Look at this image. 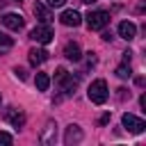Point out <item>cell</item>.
Instances as JSON below:
<instances>
[{
    "label": "cell",
    "instance_id": "3",
    "mask_svg": "<svg viewBox=\"0 0 146 146\" xmlns=\"http://www.w3.org/2000/svg\"><path fill=\"white\" fill-rule=\"evenodd\" d=\"M121 123H123V128H125L128 132H135V135H139V132H144V130H146V123H144L139 116L130 114V112H125V114H123Z\"/></svg>",
    "mask_w": 146,
    "mask_h": 146
},
{
    "label": "cell",
    "instance_id": "24",
    "mask_svg": "<svg viewBox=\"0 0 146 146\" xmlns=\"http://www.w3.org/2000/svg\"><path fill=\"white\" fill-rule=\"evenodd\" d=\"M18 2H21V0H18Z\"/></svg>",
    "mask_w": 146,
    "mask_h": 146
},
{
    "label": "cell",
    "instance_id": "17",
    "mask_svg": "<svg viewBox=\"0 0 146 146\" xmlns=\"http://www.w3.org/2000/svg\"><path fill=\"white\" fill-rule=\"evenodd\" d=\"M11 141H14V137L9 132H0V144H11Z\"/></svg>",
    "mask_w": 146,
    "mask_h": 146
},
{
    "label": "cell",
    "instance_id": "7",
    "mask_svg": "<svg viewBox=\"0 0 146 146\" xmlns=\"http://www.w3.org/2000/svg\"><path fill=\"white\" fill-rule=\"evenodd\" d=\"M59 21H62V25H66V27H78V25L82 23V18H80V14H78L75 9H66V11H62Z\"/></svg>",
    "mask_w": 146,
    "mask_h": 146
},
{
    "label": "cell",
    "instance_id": "25",
    "mask_svg": "<svg viewBox=\"0 0 146 146\" xmlns=\"http://www.w3.org/2000/svg\"><path fill=\"white\" fill-rule=\"evenodd\" d=\"M0 100H2V98H0Z\"/></svg>",
    "mask_w": 146,
    "mask_h": 146
},
{
    "label": "cell",
    "instance_id": "8",
    "mask_svg": "<svg viewBox=\"0 0 146 146\" xmlns=\"http://www.w3.org/2000/svg\"><path fill=\"white\" fill-rule=\"evenodd\" d=\"M135 34H137V25L135 23H130V21L119 23V36H123L125 41H130V39H135Z\"/></svg>",
    "mask_w": 146,
    "mask_h": 146
},
{
    "label": "cell",
    "instance_id": "11",
    "mask_svg": "<svg viewBox=\"0 0 146 146\" xmlns=\"http://www.w3.org/2000/svg\"><path fill=\"white\" fill-rule=\"evenodd\" d=\"M55 137H57V125H55L52 121H48V123H46V130H43V135H41V144H52Z\"/></svg>",
    "mask_w": 146,
    "mask_h": 146
},
{
    "label": "cell",
    "instance_id": "15",
    "mask_svg": "<svg viewBox=\"0 0 146 146\" xmlns=\"http://www.w3.org/2000/svg\"><path fill=\"white\" fill-rule=\"evenodd\" d=\"M11 48H14V39H11V36H7L5 32H0V55L9 52Z\"/></svg>",
    "mask_w": 146,
    "mask_h": 146
},
{
    "label": "cell",
    "instance_id": "10",
    "mask_svg": "<svg viewBox=\"0 0 146 146\" xmlns=\"http://www.w3.org/2000/svg\"><path fill=\"white\" fill-rule=\"evenodd\" d=\"M64 55H66V59H71V62H80V59H82L80 46H78V43H73V41H68V43H66V48H64Z\"/></svg>",
    "mask_w": 146,
    "mask_h": 146
},
{
    "label": "cell",
    "instance_id": "16",
    "mask_svg": "<svg viewBox=\"0 0 146 146\" xmlns=\"http://www.w3.org/2000/svg\"><path fill=\"white\" fill-rule=\"evenodd\" d=\"M116 75H119L121 80H125V78H130V75H132V71H130V66H128V64L123 62V64H121V66L116 68Z\"/></svg>",
    "mask_w": 146,
    "mask_h": 146
},
{
    "label": "cell",
    "instance_id": "9",
    "mask_svg": "<svg viewBox=\"0 0 146 146\" xmlns=\"http://www.w3.org/2000/svg\"><path fill=\"white\" fill-rule=\"evenodd\" d=\"M27 55H30V64H32V66H41V64L48 59V52H46L43 48H32Z\"/></svg>",
    "mask_w": 146,
    "mask_h": 146
},
{
    "label": "cell",
    "instance_id": "14",
    "mask_svg": "<svg viewBox=\"0 0 146 146\" xmlns=\"http://www.w3.org/2000/svg\"><path fill=\"white\" fill-rule=\"evenodd\" d=\"M34 84H36V89H39V91H48V87H50V78H48L46 73H36Z\"/></svg>",
    "mask_w": 146,
    "mask_h": 146
},
{
    "label": "cell",
    "instance_id": "13",
    "mask_svg": "<svg viewBox=\"0 0 146 146\" xmlns=\"http://www.w3.org/2000/svg\"><path fill=\"white\" fill-rule=\"evenodd\" d=\"M7 121H9L14 128H23V123H25V114L18 112V110H9V112H7Z\"/></svg>",
    "mask_w": 146,
    "mask_h": 146
},
{
    "label": "cell",
    "instance_id": "6",
    "mask_svg": "<svg viewBox=\"0 0 146 146\" xmlns=\"http://www.w3.org/2000/svg\"><path fill=\"white\" fill-rule=\"evenodd\" d=\"M78 141H82V130H80V125L71 123V125L66 128V132H64V144H66V146H73V144H78Z\"/></svg>",
    "mask_w": 146,
    "mask_h": 146
},
{
    "label": "cell",
    "instance_id": "2",
    "mask_svg": "<svg viewBox=\"0 0 146 146\" xmlns=\"http://www.w3.org/2000/svg\"><path fill=\"white\" fill-rule=\"evenodd\" d=\"M84 18H87V27H89V30H103V27L110 23V14H107V11H103V9L89 11Z\"/></svg>",
    "mask_w": 146,
    "mask_h": 146
},
{
    "label": "cell",
    "instance_id": "18",
    "mask_svg": "<svg viewBox=\"0 0 146 146\" xmlns=\"http://www.w3.org/2000/svg\"><path fill=\"white\" fill-rule=\"evenodd\" d=\"M46 2H48V7H64L66 0H46Z\"/></svg>",
    "mask_w": 146,
    "mask_h": 146
},
{
    "label": "cell",
    "instance_id": "4",
    "mask_svg": "<svg viewBox=\"0 0 146 146\" xmlns=\"http://www.w3.org/2000/svg\"><path fill=\"white\" fill-rule=\"evenodd\" d=\"M52 36H55V34H52V30H50L48 25H43V23H41V25H36V27L30 32V39H32V41H36V43H43V46H46V43H50V41H52Z\"/></svg>",
    "mask_w": 146,
    "mask_h": 146
},
{
    "label": "cell",
    "instance_id": "20",
    "mask_svg": "<svg viewBox=\"0 0 146 146\" xmlns=\"http://www.w3.org/2000/svg\"><path fill=\"white\" fill-rule=\"evenodd\" d=\"M130 57H132V52H130V50H125V52H123V62H125V64H130Z\"/></svg>",
    "mask_w": 146,
    "mask_h": 146
},
{
    "label": "cell",
    "instance_id": "23",
    "mask_svg": "<svg viewBox=\"0 0 146 146\" xmlns=\"http://www.w3.org/2000/svg\"><path fill=\"white\" fill-rule=\"evenodd\" d=\"M82 2H84V5H94L96 0H82Z\"/></svg>",
    "mask_w": 146,
    "mask_h": 146
},
{
    "label": "cell",
    "instance_id": "1",
    "mask_svg": "<svg viewBox=\"0 0 146 146\" xmlns=\"http://www.w3.org/2000/svg\"><path fill=\"white\" fill-rule=\"evenodd\" d=\"M87 96H89V100H91V103L103 105V103L107 100V96H110V91H107V82H105L103 78L94 80V82H91V87H89V91H87Z\"/></svg>",
    "mask_w": 146,
    "mask_h": 146
},
{
    "label": "cell",
    "instance_id": "19",
    "mask_svg": "<svg viewBox=\"0 0 146 146\" xmlns=\"http://www.w3.org/2000/svg\"><path fill=\"white\" fill-rule=\"evenodd\" d=\"M14 73H16V78H21V80H25V78H27L25 68H14Z\"/></svg>",
    "mask_w": 146,
    "mask_h": 146
},
{
    "label": "cell",
    "instance_id": "22",
    "mask_svg": "<svg viewBox=\"0 0 146 146\" xmlns=\"http://www.w3.org/2000/svg\"><path fill=\"white\" fill-rule=\"evenodd\" d=\"M139 105H141V107H144V110H146V94H144V96H141V98H139Z\"/></svg>",
    "mask_w": 146,
    "mask_h": 146
},
{
    "label": "cell",
    "instance_id": "12",
    "mask_svg": "<svg viewBox=\"0 0 146 146\" xmlns=\"http://www.w3.org/2000/svg\"><path fill=\"white\" fill-rule=\"evenodd\" d=\"M32 11H34V16H36V18H39V21H41L43 25H48V23H50V11H48V7H46V5L36 2Z\"/></svg>",
    "mask_w": 146,
    "mask_h": 146
},
{
    "label": "cell",
    "instance_id": "5",
    "mask_svg": "<svg viewBox=\"0 0 146 146\" xmlns=\"http://www.w3.org/2000/svg\"><path fill=\"white\" fill-rule=\"evenodd\" d=\"M2 25L5 27H9V30H14V32H18V30H23V25H25V18L21 16V14H2Z\"/></svg>",
    "mask_w": 146,
    "mask_h": 146
},
{
    "label": "cell",
    "instance_id": "21",
    "mask_svg": "<svg viewBox=\"0 0 146 146\" xmlns=\"http://www.w3.org/2000/svg\"><path fill=\"white\" fill-rule=\"evenodd\" d=\"M107 121H110V114H103V116H100V125H105Z\"/></svg>",
    "mask_w": 146,
    "mask_h": 146
}]
</instances>
